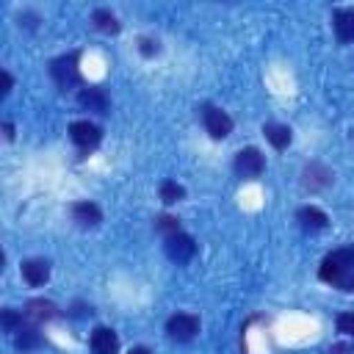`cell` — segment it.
<instances>
[{"label":"cell","instance_id":"6da1fadb","mask_svg":"<svg viewBox=\"0 0 354 354\" xmlns=\"http://www.w3.org/2000/svg\"><path fill=\"white\" fill-rule=\"evenodd\" d=\"M318 277H321V282H326L343 293H354V246H340V249L329 252L321 260Z\"/></svg>","mask_w":354,"mask_h":354},{"label":"cell","instance_id":"7a4b0ae2","mask_svg":"<svg viewBox=\"0 0 354 354\" xmlns=\"http://www.w3.org/2000/svg\"><path fill=\"white\" fill-rule=\"evenodd\" d=\"M77 58H80V53H66V55H58V58L50 64V75H53V80H55L61 88H72V86L80 83Z\"/></svg>","mask_w":354,"mask_h":354},{"label":"cell","instance_id":"3957f363","mask_svg":"<svg viewBox=\"0 0 354 354\" xmlns=\"http://www.w3.org/2000/svg\"><path fill=\"white\" fill-rule=\"evenodd\" d=\"M263 169H266V158L260 155L257 147L241 149V152L235 155V160H232V171H235L241 180H254V177L263 174Z\"/></svg>","mask_w":354,"mask_h":354},{"label":"cell","instance_id":"277c9868","mask_svg":"<svg viewBox=\"0 0 354 354\" xmlns=\"http://www.w3.org/2000/svg\"><path fill=\"white\" fill-rule=\"evenodd\" d=\"M196 332H199V318L191 315V313H177V315H171V318L166 321V335H169L171 340H177V343L194 340Z\"/></svg>","mask_w":354,"mask_h":354},{"label":"cell","instance_id":"5b68a950","mask_svg":"<svg viewBox=\"0 0 354 354\" xmlns=\"http://www.w3.org/2000/svg\"><path fill=\"white\" fill-rule=\"evenodd\" d=\"M202 124L210 133V138H227L232 133V119L216 105H205L202 108Z\"/></svg>","mask_w":354,"mask_h":354},{"label":"cell","instance_id":"8992f818","mask_svg":"<svg viewBox=\"0 0 354 354\" xmlns=\"http://www.w3.org/2000/svg\"><path fill=\"white\" fill-rule=\"evenodd\" d=\"M163 249H166V254H169L171 263L183 266V263H188V260L196 254V241H194L191 235H185V232H177V235L166 238Z\"/></svg>","mask_w":354,"mask_h":354},{"label":"cell","instance_id":"52a82bcc","mask_svg":"<svg viewBox=\"0 0 354 354\" xmlns=\"http://www.w3.org/2000/svg\"><path fill=\"white\" fill-rule=\"evenodd\" d=\"M69 138H72L80 149H91V147H97V144L102 141V130H100L94 122L80 119V122H72V124H69Z\"/></svg>","mask_w":354,"mask_h":354},{"label":"cell","instance_id":"ba28073f","mask_svg":"<svg viewBox=\"0 0 354 354\" xmlns=\"http://www.w3.org/2000/svg\"><path fill=\"white\" fill-rule=\"evenodd\" d=\"M22 279L30 285V288H39L50 279V263L41 260V257H30L22 263Z\"/></svg>","mask_w":354,"mask_h":354},{"label":"cell","instance_id":"9c48e42d","mask_svg":"<svg viewBox=\"0 0 354 354\" xmlns=\"http://www.w3.org/2000/svg\"><path fill=\"white\" fill-rule=\"evenodd\" d=\"M25 321H30V324H41V321H50V318H55L58 315V307L53 304V301H47V299H30L28 304H25Z\"/></svg>","mask_w":354,"mask_h":354},{"label":"cell","instance_id":"30bf717a","mask_svg":"<svg viewBox=\"0 0 354 354\" xmlns=\"http://www.w3.org/2000/svg\"><path fill=\"white\" fill-rule=\"evenodd\" d=\"M91 351L94 354H116L119 351V337L108 326H97L91 332Z\"/></svg>","mask_w":354,"mask_h":354},{"label":"cell","instance_id":"8fae6325","mask_svg":"<svg viewBox=\"0 0 354 354\" xmlns=\"http://www.w3.org/2000/svg\"><path fill=\"white\" fill-rule=\"evenodd\" d=\"M329 183H332V171L326 166H321V163H310L304 169V174H301V185L310 188V191H324Z\"/></svg>","mask_w":354,"mask_h":354},{"label":"cell","instance_id":"7c38bea8","mask_svg":"<svg viewBox=\"0 0 354 354\" xmlns=\"http://www.w3.org/2000/svg\"><path fill=\"white\" fill-rule=\"evenodd\" d=\"M296 218H299V224H301L304 230H310V232H318V230H324V227L329 224V216H326L321 207H315V205L299 207V210H296Z\"/></svg>","mask_w":354,"mask_h":354},{"label":"cell","instance_id":"4fadbf2b","mask_svg":"<svg viewBox=\"0 0 354 354\" xmlns=\"http://www.w3.org/2000/svg\"><path fill=\"white\" fill-rule=\"evenodd\" d=\"M72 218L77 227H97L102 221V210L94 202H75L72 205Z\"/></svg>","mask_w":354,"mask_h":354},{"label":"cell","instance_id":"5bb4252c","mask_svg":"<svg viewBox=\"0 0 354 354\" xmlns=\"http://www.w3.org/2000/svg\"><path fill=\"white\" fill-rule=\"evenodd\" d=\"M332 25L340 41H354V8H335Z\"/></svg>","mask_w":354,"mask_h":354},{"label":"cell","instance_id":"9a60e30c","mask_svg":"<svg viewBox=\"0 0 354 354\" xmlns=\"http://www.w3.org/2000/svg\"><path fill=\"white\" fill-rule=\"evenodd\" d=\"M77 105L83 111H91V113H105L108 111V97L100 88H83L77 94Z\"/></svg>","mask_w":354,"mask_h":354},{"label":"cell","instance_id":"2e32d148","mask_svg":"<svg viewBox=\"0 0 354 354\" xmlns=\"http://www.w3.org/2000/svg\"><path fill=\"white\" fill-rule=\"evenodd\" d=\"M14 346L19 351H33L41 346V332H39V324H22V329L14 335Z\"/></svg>","mask_w":354,"mask_h":354},{"label":"cell","instance_id":"e0dca14e","mask_svg":"<svg viewBox=\"0 0 354 354\" xmlns=\"http://www.w3.org/2000/svg\"><path fill=\"white\" fill-rule=\"evenodd\" d=\"M263 133H266V138H268V144L274 147V149H285L288 144H290V127L288 124H279V122H268V124H263Z\"/></svg>","mask_w":354,"mask_h":354},{"label":"cell","instance_id":"ac0fdd59","mask_svg":"<svg viewBox=\"0 0 354 354\" xmlns=\"http://www.w3.org/2000/svg\"><path fill=\"white\" fill-rule=\"evenodd\" d=\"M91 22H94V28L102 30V33H119V22H116L113 11H108V8H94Z\"/></svg>","mask_w":354,"mask_h":354},{"label":"cell","instance_id":"d6986e66","mask_svg":"<svg viewBox=\"0 0 354 354\" xmlns=\"http://www.w3.org/2000/svg\"><path fill=\"white\" fill-rule=\"evenodd\" d=\"M0 324H3V332L17 335V332L22 329V324H25V313H17V310L6 307V310H3V315H0Z\"/></svg>","mask_w":354,"mask_h":354},{"label":"cell","instance_id":"ffe728a7","mask_svg":"<svg viewBox=\"0 0 354 354\" xmlns=\"http://www.w3.org/2000/svg\"><path fill=\"white\" fill-rule=\"evenodd\" d=\"M185 196V188L180 185V183H174V180H163L160 183V199L166 202V205H174V202H180Z\"/></svg>","mask_w":354,"mask_h":354},{"label":"cell","instance_id":"44dd1931","mask_svg":"<svg viewBox=\"0 0 354 354\" xmlns=\"http://www.w3.org/2000/svg\"><path fill=\"white\" fill-rule=\"evenodd\" d=\"M155 230H158L163 238H171V235L180 232V221H177L174 216H166V213H163V216L155 218Z\"/></svg>","mask_w":354,"mask_h":354},{"label":"cell","instance_id":"7402d4cb","mask_svg":"<svg viewBox=\"0 0 354 354\" xmlns=\"http://www.w3.org/2000/svg\"><path fill=\"white\" fill-rule=\"evenodd\" d=\"M335 324H337V332H340V335L354 337V313H340Z\"/></svg>","mask_w":354,"mask_h":354},{"label":"cell","instance_id":"603a6c76","mask_svg":"<svg viewBox=\"0 0 354 354\" xmlns=\"http://www.w3.org/2000/svg\"><path fill=\"white\" fill-rule=\"evenodd\" d=\"M138 50H141V55L149 58V55H158V53H160V44H158V39H147V36H144V39L138 41Z\"/></svg>","mask_w":354,"mask_h":354},{"label":"cell","instance_id":"cb8c5ba5","mask_svg":"<svg viewBox=\"0 0 354 354\" xmlns=\"http://www.w3.org/2000/svg\"><path fill=\"white\" fill-rule=\"evenodd\" d=\"M127 354H149V348H144V346H136V348H130Z\"/></svg>","mask_w":354,"mask_h":354}]
</instances>
